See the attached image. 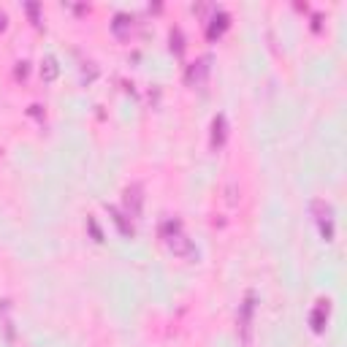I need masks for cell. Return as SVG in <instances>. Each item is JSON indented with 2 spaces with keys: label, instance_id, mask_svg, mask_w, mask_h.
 <instances>
[{
  "label": "cell",
  "instance_id": "cell-11",
  "mask_svg": "<svg viewBox=\"0 0 347 347\" xmlns=\"http://www.w3.org/2000/svg\"><path fill=\"white\" fill-rule=\"evenodd\" d=\"M111 28H114L117 35H128V30L133 28V19H130L128 14H117V16H114V25H111Z\"/></svg>",
  "mask_w": 347,
  "mask_h": 347
},
{
  "label": "cell",
  "instance_id": "cell-1",
  "mask_svg": "<svg viewBox=\"0 0 347 347\" xmlns=\"http://www.w3.org/2000/svg\"><path fill=\"white\" fill-rule=\"evenodd\" d=\"M312 214L320 223V231H323L326 241H331L333 239V209H331V204H326L323 198H315L312 201Z\"/></svg>",
  "mask_w": 347,
  "mask_h": 347
},
{
  "label": "cell",
  "instance_id": "cell-12",
  "mask_svg": "<svg viewBox=\"0 0 347 347\" xmlns=\"http://www.w3.org/2000/svg\"><path fill=\"white\" fill-rule=\"evenodd\" d=\"M239 187H236V182H228V187H225V201H228V204H236V201H239Z\"/></svg>",
  "mask_w": 347,
  "mask_h": 347
},
{
  "label": "cell",
  "instance_id": "cell-9",
  "mask_svg": "<svg viewBox=\"0 0 347 347\" xmlns=\"http://www.w3.org/2000/svg\"><path fill=\"white\" fill-rule=\"evenodd\" d=\"M225 28H228V14H223V11H220V14H214V19H211L206 35H209V38H217V35L223 33Z\"/></svg>",
  "mask_w": 347,
  "mask_h": 347
},
{
  "label": "cell",
  "instance_id": "cell-14",
  "mask_svg": "<svg viewBox=\"0 0 347 347\" xmlns=\"http://www.w3.org/2000/svg\"><path fill=\"white\" fill-rule=\"evenodd\" d=\"M28 62H19V65H16V76H19V79H25V76H28Z\"/></svg>",
  "mask_w": 347,
  "mask_h": 347
},
{
  "label": "cell",
  "instance_id": "cell-6",
  "mask_svg": "<svg viewBox=\"0 0 347 347\" xmlns=\"http://www.w3.org/2000/svg\"><path fill=\"white\" fill-rule=\"evenodd\" d=\"M223 141H225V117L217 114L214 122H211V147L217 150V147H223Z\"/></svg>",
  "mask_w": 347,
  "mask_h": 347
},
{
  "label": "cell",
  "instance_id": "cell-4",
  "mask_svg": "<svg viewBox=\"0 0 347 347\" xmlns=\"http://www.w3.org/2000/svg\"><path fill=\"white\" fill-rule=\"evenodd\" d=\"M209 62H211L209 57H198L190 68H187L184 79H187V84H190V87H201V84L206 82V76H209Z\"/></svg>",
  "mask_w": 347,
  "mask_h": 347
},
{
  "label": "cell",
  "instance_id": "cell-5",
  "mask_svg": "<svg viewBox=\"0 0 347 347\" xmlns=\"http://www.w3.org/2000/svg\"><path fill=\"white\" fill-rule=\"evenodd\" d=\"M252 293H247V301L241 304V328H244V342H250V323H252V309H255V304H252Z\"/></svg>",
  "mask_w": 347,
  "mask_h": 347
},
{
  "label": "cell",
  "instance_id": "cell-13",
  "mask_svg": "<svg viewBox=\"0 0 347 347\" xmlns=\"http://www.w3.org/2000/svg\"><path fill=\"white\" fill-rule=\"evenodd\" d=\"M171 49H174V52H182V49H184L182 33H179V30H171Z\"/></svg>",
  "mask_w": 347,
  "mask_h": 347
},
{
  "label": "cell",
  "instance_id": "cell-8",
  "mask_svg": "<svg viewBox=\"0 0 347 347\" xmlns=\"http://www.w3.org/2000/svg\"><path fill=\"white\" fill-rule=\"evenodd\" d=\"M57 74H60L57 60H55V57H44V62H41V79H44V82H52V79H57Z\"/></svg>",
  "mask_w": 347,
  "mask_h": 347
},
{
  "label": "cell",
  "instance_id": "cell-3",
  "mask_svg": "<svg viewBox=\"0 0 347 347\" xmlns=\"http://www.w3.org/2000/svg\"><path fill=\"white\" fill-rule=\"evenodd\" d=\"M166 241H168L171 252H177V255H182V258H196V247H193V241L184 236L182 231L168 233V236H166Z\"/></svg>",
  "mask_w": 347,
  "mask_h": 347
},
{
  "label": "cell",
  "instance_id": "cell-7",
  "mask_svg": "<svg viewBox=\"0 0 347 347\" xmlns=\"http://www.w3.org/2000/svg\"><path fill=\"white\" fill-rule=\"evenodd\" d=\"M326 315H328V306H326V301H320L312 309V328L315 331H323V328H326Z\"/></svg>",
  "mask_w": 347,
  "mask_h": 347
},
{
  "label": "cell",
  "instance_id": "cell-16",
  "mask_svg": "<svg viewBox=\"0 0 347 347\" xmlns=\"http://www.w3.org/2000/svg\"><path fill=\"white\" fill-rule=\"evenodd\" d=\"M6 28V14H3V11H0V30Z\"/></svg>",
  "mask_w": 347,
  "mask_h": 347
},
{
  "label": "cell",
  "instance_id": "cell-10",
  "mask_svg": "<svg viewBox=\"0 0 347 347\" xmlns=\"http://www.w3.org/2000/svg\"><path fill=\"white\" fill-rule=\"evenodd\" d=\"M109 214L114 217V223L120 225V231H122L125 236H133V225L125 220V211H120V209H114V206H109Z\"/></svg>",
  "mask_w": 347,
  "mask_h": 347
},
{
  "label": "cell",
  "instance_id": "cell-2",
  "mask_svg": "<svg viewBox=\"0 0 347 347\" xmlns=\"http://www.w3.org/2000/svg\"><path fill=\"white\" fill-rule=\"evenodd\" d=\"M122 206H125V217H141L144 196H141V187H138V184H130V187H125V193H122Z\"/></svg>",
  "mask_w": 347,
  "mask_h": 347
},
{
  "label": "cell",
  "instance_id": "cell-15",
  "mask_svg": "<svg viewBox=\"0 0 347 347\" xmlns=\"http://www.w3.org/2000/svg\"><path fill=\"white\" fill-rule=\"evenodd\" d=\"M87 225H90V231H92V236H95V239H98V241H101V231H98V225H95V220H90V223H87Z\"/></svg>",
  "mask_w": 347,
  "mask_h": 347
}]
</instances>
